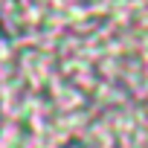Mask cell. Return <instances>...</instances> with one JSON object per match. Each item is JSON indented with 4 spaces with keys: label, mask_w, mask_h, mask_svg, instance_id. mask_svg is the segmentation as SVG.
I'll use <instances>...</instances> for the list:
<instances>
[{
    "label": "cell",
    "mask_w": 148,
    "mask_h": 148,
    "mask_svg": "<svg viewBox=\"0 0 148 148\" xmlns=\"http://www.w3.org/2000/svg\"><path fill=\"white\" fill-rule=\"evenodd\" d=\"M67 148H87V145H84V142H70Z\"/></svg>",
    "instance_id": "cell-1"
}]
</instances>
